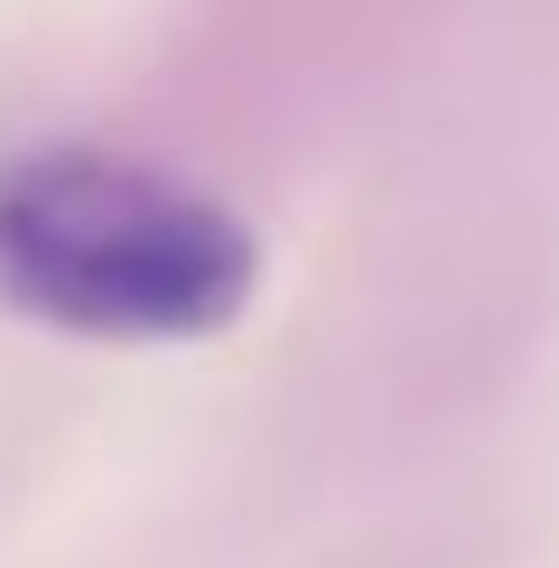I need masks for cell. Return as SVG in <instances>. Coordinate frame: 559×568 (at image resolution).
<instances>
[{"mask_svg": "<svg viewBox=\"0 0 559 568\" xmlns=\"http://www.w3.org/2000/svg\"><path fill=\"white\" fill-rule=\"evenodd\" d=\"M262 290V243L224 196L150 159L38 140L0 159V307L93 345H196Z\"/></svg>", "mask_w": 559, "mask_h": 568, "instance_id": "obj_1", "label": "cell"}]
</instances>
